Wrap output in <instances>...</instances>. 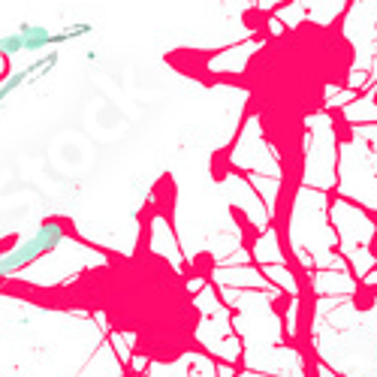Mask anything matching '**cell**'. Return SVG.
I'll use <instances>...</instances> for the list:
<instances>
[{
  "mask_svg": "<svg viewBox=\"0 0 377 377\" xmlns=\"http://www.w3.org/2000/svg\"><path fill=\"white\" fill-rule=\"evenodd\" d=\"M18 52H24V40H22V33H6V36H0V54L3 58H13V54Z\"/></svg>",
  "mask_w": 377,
  "mask_h": 377,
  "instance_id": "5",
  "label": "cell"
},
{
  "mask_svg": "<svg viewBox=\"0 0 377 377\" xmlns=\"http://www.w3.org/2000/svg\"><path fill=\"white\" fill-rule=\"evenodd\" d=\"M91 31H94V24H88V22L70 24V27H63V31H58V33L52 36V45H63V43H70V40H79V36H88Z\"/></svg>",
  "mask_w": 377,
  "mask_h": 377,
  "instance_id": "4",
  "label": "cell"
},
{
  "mask_svg": "<svg viewBox=\"0 0 377 377\" xmlns=\"http://www.w3.org/2000/svg\"><path fill=\"white\" fill-rule=\"evenodd\" d=\"M54 63H58V52H49V54H40V58H36L33 63H27V67L9 72V76L0 82V106H3L6 97L15 94L22 85H27V82H36V79H43L45 72H52Z\"/></svg>",
  "mask_w": 377,
  "mask_h": 377,
  "instance_id": "2",
  "label": "cell"
},
{
  "mask_svg": "<svg viewBox=\"0 0 377 377\" xmlns=\"http://www.w3.org/2000/svg\"><path fill=\"white\" fill-rule=\"evenodd\" d=\"M18 33H22L24 40V52H43L52 45V31H45L43 24H22L18 27Z\"/></svg>",
  "mask_w": 377,
  "mask_h": 377,
  "instance_id": "3",
  "label": "cell"
},
{
  "mask_svg": "<svg viewBox=\"0 0 377 377\" xmlns=\"http://www.w3.org/2000/svg\"><path fill=\"white\" fill-rule=\"evenodd\" d=\"M63 238H67V226H63V220H45V224H40L31 238L18 242L13 251H6L3 256H0V281L9 278V275H15V272H22L24 266L36 263L40 256L52 254Z\"/></svg>",
  "mask_w": 377,
  "mask_h": 377,
  "instance_id": "1",
  "label": "cell"
}]
</instances>
